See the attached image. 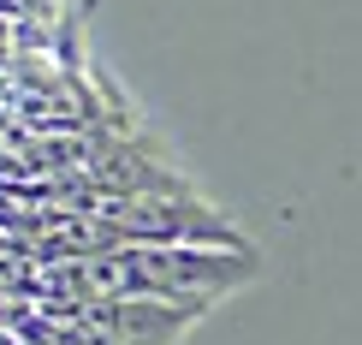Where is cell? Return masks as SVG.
Returning <instances> with one entry per match:
<instances>
[{"label":"cell","instance_id":"1","mask_svg":"<svg viewBox=\"0 0 362 345\" xmlns=\"http://www.w3.org/2000/svg\"><path fill=\"white\" fill-rule=\"evenodd\" d=\"M255 274L262 256L250 244H107L48 268V280H59L66 298L42 316H66L83 298H160V304L214 310V298L250 286Z\"/></svg>","mask_w":362,"mask_h":345},{"label":"cell","instance_id":"2","mask_svg":"<svg viewBox=\"0 0 362 345\" xmlns=\"http://www.w3.org/2000/svg\"><path fill=\"white\" fill-rule=\"evenodd\" d=\"M66 316L101 327V334H113L125 345H178L208 310H196V304H160V298H83V304H71Z\"/></svg>","mask_w":362,"mask_h":345}]
</instances>
